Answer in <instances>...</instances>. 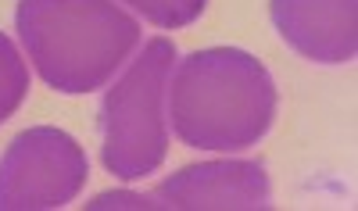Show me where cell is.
<instances>
[{
	"instance_id": "1",
	"label": "cell",
	"mask_w": 358,
	"mask_h": 211,
	"mask_svg": "<svg viewBox=\"0 0 358 211\" xmlns=\"http://www.w3.org/2000/svg\"><path fill=\"white\" fill-rule=\"evenodd\" d=\"M276 82L241 47H204L169 75L172 133L194 150H248L276 118Z\"/></svg>"
},
{
	"instance_id": "8",
	"label": "cell",
	"mask_w": 358,
	"mask_h": 211,
	"mask_svg": "<svg viewBox=\"0 0 358 211\" xmlns=\"http://www.w3.org/2000/svg\"><path fill=\"white\" fill-rule=\"evenodd\" d=\"M122 4H129L136 15H143V22L158 29H183L204 15L208 0H122Z\"/></svg>"
},
{
	"instance_id": "4",
	"label": "cell",
	"mask_w": 358,
	"mask_h": 211,
	"mask_svg": "<svg viewBox=\"0 0 358 211\" xmlns=\"http://www.w3.org/2000/svg\"><path fill=\"white\" fill-rule=\"evenodd\" d=\"M90 179L86 150L54 126L18 133L0 158V211H47L79 197Z\"/></svg>"
},
{
	"instance_id": "7",
	"label": "cell",
	"mask_w": 358,
	"mask_h": 211,
	"mask_svg": "<svg viewBox=\"0 0 358 211\" xmlns=\"http://www.w3.org/2000/svg\"><path fill=\"white\" fill-rule=\"evenodd\" d=\"M25 94H29V65L22 61L11 36L0 33V122H8L18 111Z\"/></svg>"
},
{
	"instance_id": "3",
	"label": "cell",
	"mask_w": 358,
	"mask_h": 211,
	"mask_svg": "<svg viewBox=\"0 0 358 211\" xmlns=\"http://www.w3.org/2000/svg\"><path fill=\"white\" fill-rule=\"evenodd\" d=\"M176 61V47L165 36L147 40L143 50L126 65L101 101V161L104 168L136 183L155 175L169 154V75Z\"/></svg>"
},
{
	"instance_id": "6",
	"label": "cell",
	"mask_w": 358,
	"mask_h": 211,
	"mask_svg": "<svg viewBox=\"0 0 358 211\" xmlns=\"http://www.w3.org/2000/svg\"><path fill=\"white\" fill-rule=\"evenodd\" d=\"M268 15L308 61L344 65L358 50V0H268Z\"/></svg>"
},
{
	"instance_id": "5",
	"label": "cell",
	"mask_w": 358,
	"mask_h": 211,
	"mask_svg": "<svg viewBox=\"0 0 358 211\" xmlns=\"http://www.w3.org/2000/svg\"><path fill=\"white\" fill-rule=\"evenodd\" d=\"M158 208H183V211H248L268 208V175L262 161H201L172 172L151 194Z\"/></svg>"
},
{
	"instance_id": "2",
	"label": "cell",
	"mask_w": 358,
	"mask_h": 211,
	"mask_svg": "<svg viewBox=\"0 0 358 211\" xmlns=\"http://www.w3.org/2000/svg\"><path fill=\"white\" fill-rule=\"evenodd\" d=\"M29 61L57 94H94L140 47V22L115 0H18Z\"/></svg>"
},
{
	"instance_id": "9",
	"label": "cell",
	"mask_w": 358,
	"mask_h": 211,
	"mask_svg": "<svg viewBox=\"0 0 358 211\" xmlns=\"http://www.w3.org/2000/svg\"><path fill=\"white\" fill-rule=\"evenodd\" d=\"M90 211H104V208H158V201L151 194H129V190H108L97 194L94 201L86 204Z\"/></svg>"
}]
</instances>
